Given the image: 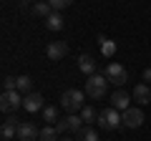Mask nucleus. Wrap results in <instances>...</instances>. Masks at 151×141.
<instances>
[{
    "label": "nucleus",
    "mask_w": 151,
    "mask_h": 141,
    "mask_svg": "<svg viewBox=\"0 0 151 141\" xmlns=\"http://www.w3.org/2000/svg\"><path fill=\"white\" fill-rule=\"evenodd\" d=\"M83 106H86V91H78V88L63 91V96H60V109L76 114V111H83Z\"/></svg>",
    "instance_id": "nucleus-1"
},
{
    "label": "nucleus",
    "mask_w": 151,
    "mask_h": 141,
    "mask_svg": "<svg viewBox=\"0 0 151 141\" xmlns=\"http://www.w3.org/2000/svg\"><path fill=\"white\" fill-rule=\"evenodd\" d=\"M106 88H108V78L101 76V73H93V76L86 78V96L93 98V101L106 96Z\"/></svg>",
    "instance_id": "nucleus-2"
},
{
    "label": "nucleus",
    "mask_w": 151,
    "mask_h": 141,
    "mask_svg": "<svg viewBox=\"0 0 151 141\" xmlns=\"http://www.w3.org/2000/svg\"><path fill=\"white\" fill-rule=\"evenodd\" d=\"M98 129H106V131H113V129H119V126H124V114L121 111H116L111 106V109H103L101 114H98Z\"/></svg>",
    "instance_id": "nucleus-3"
},
{
    "label": "nucleus",
    "mask_w": 151,
    "mask_h": 141,
    "mask_svg": "<svg viewBox=\"0 0 151 141\" xmlns=\"http://www.w3.org/2000/svg\"><path fill=\"white\" fill-rule=\"evenodd\" d=\"M20 106H23L20 91H3V96H0V109H3V114H13Z\"/></svg>",
    "instance_id": "nucleus-4"
},
{
    "label": "nucleus",
    "mask_w": 151,
    "mask_h": 141,
    "mask_svg": "<svg viewBox=\"0 0 151 141\" xmlns=\"http://www.w3.org/2000/svg\"><path fill=\"white\" fill-rule=\"evenodd\" d=\"M103 76L108 78V83H116V86H124V83L129 81V73H126V68L121 63H108Z\"/></svg>",
    "instance_id": "nucleus-5"
},
{
    "label": "nucleus",
    "mask_w": 151,
    "mask_h": 141,
    "mask_svg": "<svg viewBox=\"0 0 151 141\" xmlns=\"http://www.w3.org/2000/svg\"><path fill=\"white\" fill-rule=\"evenodd\" d=\"M141 124H144V111H141V109L131 106V109L124 111V126H126V129H139Z\"/></svg>",
    "instance_id": "nucleus-6"
},
{
    "label": "nucleus",
    "mask_w": 151,
    "mask_h": 141,
    "mask_svg": "<svg viewBox=\"0 0 151 141\" xmlns=\"http://www.w3.org/2000/svg\"><path fill=\"white\" fill-rule=\"evenodd\" d=\"M23 109H25L28 114L43 111V109H45V103H43V96H40V93H25V96H23Z\"/></svg>",
    "instance_id": "nucleus-7"
},
{
    "label": "nucleus",
    "mask_w": 151,
    "mask_h": 141,
    "mask_svg": "<svg viewBox=\"0 0 151 141\" xmlns=\"http://www.w3.org/2000/svg\"><path fill=\"white\" fill-rule=\"evenodd\" d=\"M18 126H20V121H18L15 116H8V119L3 121V126H0V136L5 141H10L13 136H18Z\"/></svg>",
    "instance_id": "nucleus-8"
},
{
    "label": "nucleus",
    "mask_w": 151,
    "mask_h": 141,
    "mask_svg": "<svg viewBox=\"0 0 151 141\" xmlns=\"http://www.w3.org/2000/svg\"><path fill=\"white\" fill-rule=\"evenodd\" d=\"M111 106H113L116 111H121V114H124L126 109H131V96H129L126 91H116V93L111 96Z\"/></svg>",
    "instance_id": "nucleus-9"
},
{
    "label": "nucleus",
    "mask_w": 151,
    "mask_h": 141,
    "mask_svg": "<svg viewBox=\"0 0 151 141\" xmlns=\"http://www.w3.org/2000/svg\"><path fill=\"white\" fill-rule=\"evenodd\" d=\"M38 134H40V131H38L30 121H20V126H18V139L20 141H33V139H38Z\"/></svg>",
    "instance_id": "nucleus-10"
},
{
    "label": "nucleus",
    "mask_w": 151,
    "mask_h": 141,
    "mask_svg": "<svg viewBox=\"0 0 151 141\" xmlns=\"http://www.w3.org/2000/svg\"><path fill=\"white\" fill-rule=\"evenodd\" d=\"M45 53H48V58H50V60H60L65 53H68V45H65L63 40H53V43L45 48Z\"/></svg>",
    "instance_id": "nucleus-11"
},
{
    "label": "nucleus",
    "mask_w": 151,
    "mask_h": 141,
    "mask_svg": "<svg viewBox=\"0 0 151 141\" xmlns=\"http://www.w3.org/2000/svg\"><path fill=\"white\" fill-rule=\"evenodd\" d=\"M78 68H81L86 76H93V73H96V60H93V55L81 53L78 55Z\"/></svg>",
    "instance_id": "nucleus-12"
},
{
    "label": "nucleus",
    "mask_w": 151,
    "mask_h": 141,
    "mask_svg": "<svg viewBox=\"0 0 151 141\" xmlns=\"http://www.w3.org/2000/svg\"><path fill=\"white\" fill-rule=\"evenodd\" d=\"M134 98L139 103H151V88H149V83H139V86L134 88Z\"/></svg>",
    "instance_id": "nucleus-13"
},
{
    "label": "nucleus",
    "mask_w": 151,
    "mask_h": 141,
    "mask_svg": "<svg viewBox=\"0 0 151 141\" xmlns=\"http://www.w3.org/2000/svg\"><path fill=\"white\" fill-rule=\"evenodd\" d=\"M53 13V5H50L48 0H38L35 5H33V15L35 18H48Z\"/></svg>",
    "instance_id": "nucleus-14"
},
{
    "label": "nucleus",
    "mask_w": 151,
    "mask_h": 141,
    "mask_svg": "<svg viewBox=\"0 0 151 141\" xmlns=\"http://www.w3.org/2000/svg\"><path fill=\"white\" fill-rule=\"evenodd\" d=\"M45 28H48V30H60V28H63V18H60L58 10H53L45 18Z\"/></svg>",
    "instance_id": "nucleus-15"
},
{
    "label": "nucleus",
    "mask_w": 151,
    "mask_h": 141,
    "mask_svg": "<svg viewBox=\"0 0 151 141\" xmlns=\"http://www.w3.org/2000/svg\"><path fill=\"white\" fill-rule=\"evenodd\" d=\"M98 43H101V50H103V55H106V58H111V55L116 53V43H113V40H108L106 35H98Z\"/></svg>",
    "instance_id": "nucleus-16"
},
{
    "label": "nucleus",
    "mask_w": 151,
    "mask_h": 141,
    "mask_svg": "<svg viewBox=\"0 0 151 141\" xmlns=\"http://www.w3.org/2000/svg\"><path fill=\"white\" fill-rule=\"evenodd\" d=\"M58 131H55V126H45V129H40V134H38V141H58Z\"/></svg>",
    "instance_id": "nucleus-17"
},
{
    "label": "nucleus",
    "mask_w": 151,
    "mask_h": 141,
    "mask_svg": "<svg viewBox=\"0 0 151 141\" xmlns=\"http://www.w3.org/2000/svg\"><path fill=\"white\" fill-rule=\"evenodd\" d=\"M76 139H78V141H101L96 136V129H91V126H83V129L76 134Z\"/></svg>",
    "instance_id": "nucleus-18"
},
{
    "label": "nucleus",
    "mask_w": 151,
    "mask_h": 141,
    "mask_svg": "<svg viewBox=\"0 0 151 141\" xmlns=\"http://www.w3.org/2000/svg\"><path fill=\"white\" fill-rule=\"evenodd\" d=\"M43 121L48 126H55V121H58V109H55V106H45L43 109Z\"/></svg>",
    "instance_id": "nucleus-19"
},
{
    "label": "nucleus",
    "mask_w": 151,
    "mask_h": 141,
    "mask_svg": "<svg viewBox=\"0 0 151 141\" xmlns=\"http://www.w3.org/2000/svg\"><path fill=\"white\" fill-rule=\"evenodd\" d=\"M65 121H68V131H76V134H78V131L83 129V119L78 114H70V116H65Z\"/></svg>",
    "instance_id": "nucleus-20"
},
{
    "label": "nucleus",
    "mask_w": 151,
    "mask_h": 141,
    "mask_svg": "<svg viewBox=\"0 0 151 141\" xmlns=\"http://www.w3.org/2000/svg\"><path fill=\"white\" fill-rule=\"evenodd\" d=\"M18 91L20 93H33V78L30 76H18Z\"/></svg>",
    "instance_id": "nucleus-21"
},
{
    "label": "nucleus",
    "mask_w": 151,
    "mask_h": 141,
    "mask_svg": "<svg viewBox=\"0 0 151 141\" xmlns=\"http://www.w3.org/2000/svg\"><path fill=\"white\" fill-rule=\"evenodd\" d=\"M81 119H83V124H93V121H98V116H96V109L93 106H83V111H81Z\"/></svg>",
    "instance_id": "nucleus-22"
},
{
    "label": "nucleus",
    "mask_w": 151,
    "mask_h": 141,
    "mask_svg": "<svg viewBox=\"0 0 151 141\" xmlns=\"http://www.w3.org/2000/svg\"><path fill=\"white\" fill-rule=\"evenodd\" d=\"M3 91H18V78L5 76L3 78Z\"/></svg>",
    "instance_id": "nucleus-23"
},
{
    "label": "nucleus",
    "mask_w": 151,
    "mask_h": 141,
    "mask_svg": "<svg viewBox=\"0 0 151 141\" xmlns=\"http://www.w3.org/2000/svg\"><path fill=\"white\" fill-rule=\"evenodd\" d=\"M50 5H53V10H63V8H68L73 0H48Z\"/></svg>",
    "instance_id": "nucleus-24"
},
{
    "label": "nucleus",
    "mask_w": 151,
    "mask_h": 141,
    "mask_svg": "<svg viewBox=\"0 0 151 141\" xmlns=\"http://www.w3.org/2000/svg\"><path fill=\"white\" fill-rule=\"evenodd\" d=\"M55 131H58V134H65V131H68V121L58 119V121H55Z\"/></svg>",
    "instance_id": "nucleus-25"
},
{
    "label": "nucleus",
    "mask_w": 151,
    "mask_h": 141,
    "mask_svg": "<svg viewBox=\"0 0 151 141\" xmlns=\"http://www.w3.org/2000/svg\"><path fill=\"white\" fill-rule=\"evenodd\" d=\"M144 83H151V68L144 70Z\"/></svg>",
    "instance_id": "nucleus-26"
},
{
    "label": "nucleus",
    "mask_w": 151,
    "mask_h": 141,
    "mask_svg": "<svg viewBox=\"0 0 151 141\" xmlns=\"http://www.w3.org/2000/svg\"><path fill=\"white\" fill-rule=\"evenodd\" d=\"M58 141H78V139H73V136H60Z\"/></svg>",
    "instance_id": "nucleus-27"
}]
</instances>
